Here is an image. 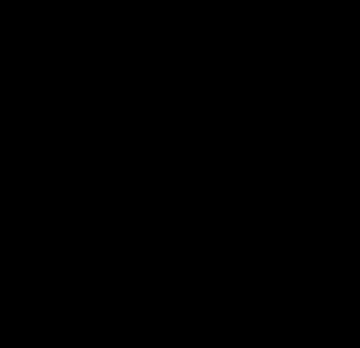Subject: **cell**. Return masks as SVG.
<instances>
[]
</instances>
